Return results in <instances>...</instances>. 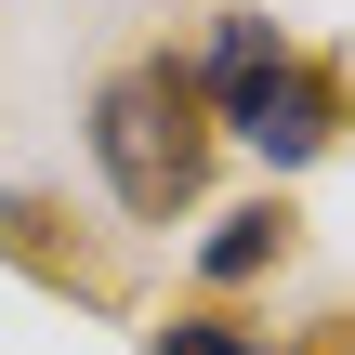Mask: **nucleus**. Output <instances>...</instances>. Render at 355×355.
Instances as JSON below:
<instances>
[{"instance_id":"obj_6","label":"nucleus","mask_w":355,"mask_h":355,"mask_svg":"<svg viewBox=\"0 0 355 355\" xmlns=\"http://www.w3.org/2000/svg\"><path fill=\"white\" fill-rule=\"evenodd\" d=\"M277 355H355V303H329V316H303Z\"/></svg>"},{"instance_id":"obj_1","label":"nucleus","mask_w":355,"mask_h":355,"mask_svg":"<svg viewBox=\"0 0 355 355\" xmlns=\"http://www.w3.org/2000/svg\"><path fill=\"white\" fill-rule=\"evenodd\" d=\"M211 158H224V119L198 92V53H119L92 79V171L132 224H184L211 198Z\"/></svg>"},{"instance_id":"obj_3","label":"nucleus","mask_w":355,"mask_h":355,"mask_svg":"<svg viewBox=\"0 0 355 355\" xmlns=\"http://www.w3.org/2000/svg\"><path fill=\"white\" fill-rule=\"evenodd\" d=\"M0 263L13 277H40V290H66V303H92V316H119V263L66 224V198H40V184H0Z\"/></svg>"},{"instance_id":"obj_4","label":"nucleus","mask_w":355,"mask_h":355,"mask_svg":"<svg viewBox=\"0 0 355 355\" xmlns=\"http://www.w3.org/2000/svg\"><path fill=\"white\" fill-rule=\"evenodd\" d=\"M290 250H303V211H290V198H237V211H224V224L198 237V290L224 303V290H250V277H277Z\"/></svg>"},{"instance_id":"obj_5","label":"nucleus","mask_w":355,"mask_h":355,"mask_svg":"<svg viewBox=\"0 0 355 355\" xmlns=\"http://www.w3.org/2000/svg\"><path fill=\"white\" fill-rule=\"evenodd\" d=\"M145 355H277V329H250L237 303H171L145 329Z\"/></svg>"},{"instance_id":"obj_2","label":"nucleus","mask_w":355,"mask_h":355,"mask_svg":"<svg viewBox=\"0 0 355 355\" xmlns=\"http://www.w3.org/2000/svg\"><path fill=\"white\" fill-rule=\"evenodd\" d=\"M198 92H211V119H224L263 171H303V158H329L355 132V66L277 40V13H224L211 53H198Z\"/></svg>"}]
</instances>
